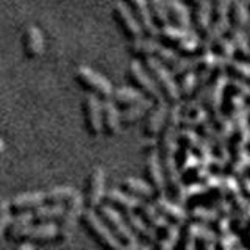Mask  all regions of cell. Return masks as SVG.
<instances>
[{
  "instance_id": "obj_48",
  "label": "cell",
  "mask_w": 250,
  "mask_h": 250,
  "mask_svg": "<svg viewBox=\"0 0 250 250\" xmlns=\"http://www.w3.org/2000/svg\"><path fill=\"white\" fill-rule=\"evenodd\" d=\"M209 2H213V0H209Z\"/></svg>"
},
{
  "instance_id": "obj_31",
  "label": "cell",
  "mask_w": 250,
  "mask_h": 250,
  "mask_svg": "<svg viewBox=\"0 0 250 250\" xmlns=\"http://www.w3.org/2000/svg\"><path fill=\"white\" fill-rule=\"evenodd\" d=\"M148 3V10H150L152 21L156 25V28H163L170 23L169 19V13L166 8V0H147Z\"/></svg>"
},
{
  "instance_id": "obj_37",
  "label": "cell",
  "mask_w": 250,
  "mask_h": 250,
  "mask_svg": "<svg viewBox=\"0 0 250 250\" xmlns=\"http://www.w3.org/2000/svg\"><path fill=\"white\" fill-rule=\"evenodd\" d=\"M208 50L211 53H214L216 57L222 58V60H227V61H230L233 58V55H234L233 45L229 41V38H219V39H216V41L208 47Z\"/></svg>"
},
{
  "instance_id": "obj_42",
  "label": "cell",
  "mask_w": 250,
  "mask_h": 250,
  "mask_svg": "<svg viewBox=\"0 0 250 250\" xmlns=\"http://www.w3.org/2000/svg\"><path fill=\"white\" fill-rule=\"evenodd\" d=\"M16 250H36L35 244H30V242H21V244L16 247Z\"/></svg>"
},
{
  "instance_id": "obj_7",
  "label": "cell",
  "mask_w": 250,
  "mask_h": 250,
  "mask_svg": "<svg viewBox=\"0 0 250 250\" xmlns=\"http://www.w3.org/2000/svg\"><path fill=\"white\" fill-rule=\"evenodd\" d=\"M105 170L102 167H94L88 178H86L84 191H83V203L84 209L96 211L105 200Z\"/></svg>"
},
{
  "instance_id": "obj_39",
  "label": "cell",
  "mask_w": 250,
  "mask_h": 250,
  "mask_svg": "<svg viewBox=\"0 0 250 250\" xmlns=\"http://www.w3.org/2000/svg\"><path fill=\"white\" fill-rule=\"evenodd\" d=\"M231 0H213L211 2V16L213 21H225L229 19Z\"/></svg>"
},
{
  "instance_id": "obj_16",
  "label": "cell",
  "mask_w": 250,
  "mask_h": 250,
  "mask_svg": "<svg viewBox=\"0 0 250 250\" xmlns=\"http://www.w3.org/2000/svg\"><path fill=\"white\" fill-rule=\"evenodd\" d=\"M44 36L42 31L39 30L35 25H28L25 30H23L22 35V49H23V55L28 60H36L44 53Z\"/></svg>"
},
{
  "instance_id": "obj_14",
  "label": "cell",
  "mask_w": 250,
  "mask_h": 250,
  "mask_svg": "<svg viewBox=\"0 0 250 250\" xmlns=\"http://www.w3.org/2000/svg\"><path fill=\"white\" fill-rule=\"evenodd\" d=\"M121 111L111 99L102 100V135L114 138L121 131Z\"/></svg>"
},
{
  "instance_id": "obj_29",
  "label": "cell",
  "mask_w": 250,
  "mask_h": 250,
  "mask_svg": "<svg viewBox=\"0 0 250 250\" xmlns=\"http://www.w3.org/2000/svg\"><path fill=\"white\" fill-rule=\"evenodd\" d=\"M195 8H194V27L197 30V35L200 36L203 31H205L209 23H211V2L209 0H197V2L194 3Z\"/></svg>"
},
{
  "instance_id": "obj_27",
  "label": "cell",
  "mask_w": 250,
  "mask_h": 250,
  "mask_svg": "<svg viewBox=\"0 0 250 250\" xmlns=\"http://www.w3.org/2000/svg\"><path fill=\"white\" fill-rule=\"evenodd\" d=\"M189 31L191 30H183V28H180V27H175V25H166V27H163L158 30V41L163 44V45H166V47H170V49H177L178 44L183 41V39L189 35Z\"/></svg>"
},
{
  "instance_id": "obj_12",
  "label": "cell",
  "mask_w": 250,
  "mask_h": 250,
  "mask_svg": "<svg viewBox=\"0 0 250 250\" xmlns=\"http://www.w3.org/2000/svg\"><path fill=\"white\" fill-rule=\"evenodd\" d=\"M122 2L130 8L133 16L138 19L141 28L144 31V36H147V38L158 36V28H156V25L152 21L147 0H122Z\"/></svg>"
},
{
  "instance_id": "obj_3",
  "label": "cell",
  "mask_w": 250,
  "mask_h": 250,
  "mask_svg": "<svg viewBox=\"0 0 250 250\" xmlns=\"http://www.w3.org/2000/svg\"><path fill=\"white\" fill-rule=\"evenodd\" d=\"M80 221L86 231L91 234V238L104 250H117L121 247L119 241L113 236V233L109 231L106 224L102 221L100 216L94 209H83Z\"/></svg>"
},
{
  "instance_id": "obj_41",
  "label": "cell",
  "mask_w": 250,
  "mask_h": 250,
  "mask_svg": "<svg viewBox=\"0 0 250 250\" xmlns=\"http://www.w3.org/2000/svg\"><path fill=\"white\" fill-rule=\"evenodd\" d=\"M191 219L192 221H200V222H205V221H209L211 219V213L207 209H200V208H195L191 211Z\"/></svg>"
},
{
  "instance_id": "obj_43",
  "label": "cell",
  "mask_w": 250,
  "mask_h": 250,
  "mask_svg": "<svg viewBox=\"0 0 250 250\" xmlns=\"http://www.w3.org/2000/svg\"><path fill=\"white\" fill-rule=\"evenodd\" d=\"M117 250H139V244H128V246H121Z\"/></svg>"
},
{
  "instance_id": "obj_17",
  "label": "cell",
  "mask_w": 250,
  "mask_h": 250,
  "mask_svg": "<svg viewBox=\"0 0 250 250\" xmlns=\"http://www.w3.org/2000/svg\"><path fill=\"white\" fill-rule=\"evenodd\" d=\"M57 241V224H31L23 231L21 242H30V244H42V242ZM19 242V244H21Z\"/></svg>"
},
{
  "instance_id": "obj_5",
  "label": "cell",
  "mask_w": 250,
  "mask_h": 250,
  "mask_svg": "<svg viewBox=\"0 0 250 250\" xmlns=\"http://www.w3.org/2000/svg\"><path fill=\"white\" fill-rule=\"evenodd\" d=\"M83 209H84L83 197L78 192L64 203V211H62V214L57 224V241L66 242L72 236L75 227L82 217Z\"/></svg>"
},
{
  "instance_id": "obj_21",
  "label": "cell",
  "mask_w": 250,
  "mask_h": 250,
  "mask_svg": "<svg viewBox=\"0 0 250 250\" xmlns=\"http://www.w3.org/2000/svg\"><path fill=\"white\" fill-rule=\"evenodd\" d=\"M160 41L156 38H138L135 41H130L128 44V52L130 55H133L135 58H141V60H147L155 57L156 50L160 47Z\"/></svg>"
},
{
  "instance_id": "obj_22",
  "label": "cell",
  "mask_w": 250,
  "mask_h": 250,
  "mask_svg": "<svg viewBox=\"0 0 250 250\" xmlns=\"http://www.w3.org/2000/svg\"><path fill=\"white\" fill-rule=\"evenodd\" d=\"M121 189L124 192H127L133 197H136L139 200H148V199H155V192L150 188L147 182L141 178H135V177H127L122 180L121 183Z\"/></svg>"
},
{
  "instance_id": "obj_28",
  "label": "cell",
  "mask_w": 250,
  "mask_h": 250,
  "mask_svg": "<svg viewBox=\"0 0 250 250\" xmlns=\"http://www.w3.org/2000/svg\"><path fill=\"white\" fill-rule=\"evenodd\" d=\"M143 99H146L143 94L139 91H136L135 88H131V86H122V88H117L113 91V96H111V100L114 102V105L117 108H128L131 105L138 104Z\"/></svg>"
},
{
  "instance_id": "obj_6",
  "label": "cell",
  "mask_w": 250,
  "mask_h": 250,
  "mask_svg": "<svg viewBox=\"0 0 250 250\" xmlns=\"http://www.w3.org/2000/svg\"><path fill=\"white\" fill-rule=\"evenodd\" d=\"M127 77L131 83V88L139 91L146 99L155 102V104L160 100H164L160 89H158V86H156L153 82V78L148 75L146 67L141 64L138 60H133L130 62L128 70H127Z\"/></svg>"
},
{
  "instance_id": "obj_46",
  "label": "cell",
  "mask_w": 250,
  "mask_h": 250,
  "mask_svg": "<svg viewBox=\"0 0 250 250\" xmlns=\"http://www.w3.org/2000/svg\"><path fill=\"white\" fill-rule=\"evenodd\" d=\"M139 250H152V249L148 247V246H146V244H144V246H139Z\"/></svg>"
},
{
  "instance_id": "obj_24",
  "label": "cell",
  "mask_w": 250,
  "mask_h": 250,
  "mask_svg": "<svg viewBox=\"0 0 250 250\" xmlns=\"http://www.w3.org/2000/svg\"><path fill=\"white\" fill-rule=\"evenodd\" d=\"M153 104L155 102H152V100L143 99L141 102H138V104L125 108L124 111H121V125L122 127H128V125H133L138 121L144 119L147 113L150 111V108L153 106Z\"/></svg>"
},
{
  "instance_id": "obj_32",
  "label": "cell",
  "mask_w": 250,
  "mask_h": 250,
  "mask_svg": "<svg viewBox=\"0 0 250 250\" xmlns=\"http://www.w3.org/2000/svg\"><path fill=\"white\" fill-rule=\"evenodd\" d=\"M229 21L233 28H242L249 21V11L244 5V0H231Z\"/></svg>"
},
{
  "instance_id": "obj_45",
  "label": "cell",
  "mask_w": 250,
  "mask_h": 250,
  "mask_svg": "<svg viewBox=\"0 0 250 250\" xmlns=\"http://www.w3.org/2000/svg\"><path fill=\"white\" fill-rule=\"evenodd\" d=\"M244 5H246V8H247V11L250 13V0H244Z\"/></svg>"
},
{
  "instance_id": "obj_25",
  "label": "cell",
  "mask_w": 250,
  "mask_h": 250,
  "mask_svg": "<svg viewBox=\"0 0 250 250\" xmlns=\"http://www.w3.org/2000/svg\"><path fill=\"white\" fill-rule=\"evenodd\" d=\"M62 211H64V205H61V203H57V205L38 207L33 211H30L31 222L33 224H55V221H60Z\"/></svg>"
},
{
  "instance_id": "obj_15",
  "label": "cell",
  "mask_w": 250,
  "mask_h": 250,
  "mask_svg": "<svg viewBox=\"0 0 250 250\" xmlns=\"http://www.w3.org/2000/svg\"><path fill=\"white\" fill-rule=\"evenodd\" d=\"M153 207L156 208V211L166 219L167 222L183 227L188 221V213L178 205V203L169 200L167 197H155L153 199Z\"/></svg>"
},
{
  "instance_id": "obj_20",
  "label": "cell",
  "mask_w": 250,
  "mask_h": 250,
  "mask_svg": "<svg viewBox=\"0 0 250 250\" xmlns=\"http://www.w3.org/2000/svg\"><path fill=\"white\" fill-rule=\"evenodd\" d=\"M122 216L125 219V222H127V225L130 227V230L133 231V234L136 236V239L139 238L141 241H144L146 246L147 244H153V242L156 241V233L135 213V211L124 213Z\"/></svg>"
},
{
  "instance_id": "obj_9",
  "label": "cell",
  "mask_w": 250,
  "mask_h": 250,
  "mask_svg": "<svg viewBox=\"0 0 250 250\" xmlns=\"http://www.w3.org/2000/svg\"><path fill=\"white\" fill-rule=\"evenodd\" d=\"M83 122L88 135L97 138L102 135V100L92 94H88L82 104Z\"/></svg>"
},
{
  "instance_id": "obj_13",
  "label": "cell",
  "mask_w": 250,
  "mask_h": 250,
  "mask_svg": "<svg viewBox=\"0 0 250 250\" xmlns=\"http://www.w3.org/2000/svg\"><path fill=\"white\" fill-rule=\"evenodd\" d=\"M47 205L45 200V191H35V192H25L21 195H16L14 199L8 200V207H10L11 214H22L30 213L38 207Z\"/></svg>"
},
{
  "instance_id": "obj_2",
  "label": "cell",
  "mask_w": 250,
  "mask_h": 250,
  "mask_svg": "<svg viewBox=\"0 0 250 250\" xmlns=\"http://www.w3.org/2000/svg\"><path fill=\"white\" fill-rule=\"evenodd\" d=\"M74 77L78 86L83 88L88 94H92V96H96L102 100L111 99L114 91L113 84L106 77H104L97 70H94L88 66H80L75 69Z\"/></svg>"
},
{
  "instance_id": "obj_30",
  "label": "cell",
  "mask_w": 250,
  "mask_h": 250,
  "mask_svg": "<svg viewBox=\"0 0 250 250\" xmlns=\"http://www.w3.org/2000/svg\"><path fill=\"white\" fill-rule=\"evenodd\" d=\"M229 33V41L233 45L234 55H238L241 60H249L250 58V42L247 36L244 35V31L239 28H233L230 27V30L227 31Z\"/></svg>"
},
{
  "instance_id": "obj_44",
  "label": "cell",
  "mask_w": 250,
  "mask_h": 250,
  "mask_svg": "<svg viewBox=\"0 0 250 250\" xmlns=\"http://www.w3.org/2000/svg\"><path fill=\"white\" fill-rule=\"evenodd\" d=\"M5 152V141L0 138V155H2Z\"/></svg>"
},
{
  "instance_id": "obj_33",
  "label": "cell",
  "mask_w": 250,
  "mask_h": 250,
  "mask_svg": "<svg viewBox=\"0 0 250 250\" xmlns=\"http://www.w3.org/2000/svg\"><path fill=\"white\" fill-rule=\"evenodd\" d=\"M195 238H197V225L185 224L180 229V238L177 242V250H195Z\"/></svg>"
},
{
  "instance_id": "obj_4",
  "label": "cell",
  "mask_w": 250,
  "mask_h": 250,
  "mask_svg": "<svg viewBox=\"0 0 250 250\" xmlns=\"http://www.w3.org/2000/svg\"><path fill=\"white\" fill-rule=\"evenodd\" d=\"M97 214L100 216V219L106 224V227L109 229V231L113 233V236L119 241L121 246H128V244H136L138 239L133 234V231L130 230V227L125 222L124 216L116 211L114 208L108 207L106 203H102V205L97 208Z\"/></svg>"
},
{
  "instance_id": "obj_35",
  "label": "cell",
  "mask_w": 250,
  "mask_h": 250,
  "mask_svg": "<svg viewBox=\"0 0 250 250\" xmlns=\"http://www.w3.org/2000/svg\"><path fill=\"white\" fill-rule=\"evenodd\" d=\"M195 69H197V55H191V57H180L169 70L174 78H182L186 74L195 72Z\"/></svg>"
},
{
  "instance_id": "obj_1",
  "label": "cell",
  "mask_w": 250,
  "mask_h": 250,
  "mask_svg": "<svg viewBox=\"0 0 250 250\" xmlns=\"http://www.w3.org/2000/svg\"><path fill=\"white\" fill-rule=\"evenodd\" d=\"M143 66L146 67L148 75L153 78L155 84L158 86L163 99L166 100L169 105L180 104V94H178L177 80L172 77L170 70L166 66H163L161 62L156 58H153V57L144 60Z\"/></svg>"
},
{
  "instance_id": "obj_10",
  "label": "cell",
  "mask_w": 250,
  "mask_h": 250,
  "mask_svg": "<svg viewBox=\"0 0 250 250\" xmlns=\"http://www.w3.org/2000/svg\"><path fill=\"white\" fill-rule=\"evenodd\" d=\"M169 104L166 100H160L153 104L150 108V111L146 116V122H144V128L143 133L147 139H156L160 136V133L164 127V122H166V117L169 113Z\"/></svg>"
},
{
  "instance_id": "obj_47",
  "label": "cell",
  "mask_w": 250,
  "mask_h": 250,
  "mask_svg": "<svg viewBox=\"0 0 250 250\" xmlns=\"http://www.w3.org/2000/svg\"><path fill=\"white\" fill-rule=\"evenodd\" d=\"M188 2H192V3H195V2H197V0H188Z\"/></svg>"
},
{
  "instance_id": "obj_40",
  "label": "cell",
  "mask_w": 250,
  "mask_h": 250,
  "mask_svg": "<svg viewBox=\"0 0 250 250\" xmlns=\"http://www.w3.org/2000/svg\"><path fill=\"white\" fill-rule=\"evenodd\" d=\"M11 211L10 207H8V200H2L0 202V242L5 239V233L8 229V224L11 221Z\"/></svg>"
},
{
  "instance_id": "obj_11",
  "label": "cell",
  "mask_w": 250,
  "mask_h": 250,
  "mask_svg": "<svg viewBox=\"0 0 250 250\" xmlns=\"http://www.w3.org/2000/svg\"><path fill=\"white\" fill-rule=\"evenodd\" d=\"M144 175H146V182L150 185V188L155 192V197H163L164 192H166V183H164V174H163L158 152L147 155Z\"/></svg>"
},
{
  "instance_id": "obj_18",
  "label": "cell",
  "mask_w": 250,
  "mask_h": 250,
  "mask_svg": "<svg viewBox=\"0 0 250 250\" xmlns=\"http://www.w3.org/2000/svg\"><path fill=\"white\" fill-rule=\"evenodd\" d=\"M105 202L108 207H111L116 211H119L121 214H124L130 213V211H136L143 200L133 197V195L121 189H109L108 192H105Z\"/></svg>"
},
{
  "instance_id": "obj_38",
  "label": "cell",
  "mask_w": 250,
  "mask_h": 250,
  "mask_svg": "<svg viewBox=\"0 0 250 250\" xmlns=\"http://www.w3.org/2000/svg\"><path fill=\"white\" fill-rule=\"evenodd\" d=\"M153 58L158 60L163 66H166L167 69H170V67L174 66L175 62L178 61L180 55H178L174 49H170V47H166V45L160 44L158 50H156V53H155V57H153Z\"/></svg>"
},
{
  "instance_id": "obj_8",
  "label": "cell",
  "mask_w": 250,
  "mask_h": 250,
  "mask_svg": "<svg viewBox=\"0 0 250 250\" xmlns=\"http://www.w3.org/2000/svg\"><path fill=\"white\" fill-rule=\"evenodd\" d=\"M113 16H114L117 27H119V30L128 41H135V39L144 36V31L141 28L138 19L133 16L130 8L125 5L122 0H117L113 5Z\"/></svg>"
},
{
  "instance_id": "obj_34",
  "label": "cell",
  "mask_w": 250,
  "mask_h": 250,
  "mask_svg": "<svg viewBox=\"0 0 250 250\" xmlns=\"http://www.w3.org/2000/svg\"><path fill=\"white\" fill-rule=\"evenodd\" d=\"M224 74H229L233 80H239V82H247L250 80V64L244 61H236V60H230L225 64Z\"/></svg>"
},
{
  "instance_id": "obj_26",
  "label": "cell",
  "mask_w": 250,
  "mask_h": 250,
  "mask_svg": "<svg viewBox=\"0 0 250 250\" xmlns=\"http://www.w3.org/2000/svg\"><path fill=\"white\" fill-rule=\"evenodd\" d=\"M33 224L31 222V216L30 213H22V214H16L11 217L10 224H8V229L5 233V239L10 242H21L22 234L25 231L28 227Z\"/></svg>"
},
{
  "instance_id": "obj_36",
  "label": "cell",
  "mask_w": 250,
  "mask_h": 250,
  "mask_svg": "<svg viewBox=\"0 0 250 250\" xmlns=\"http://www.w3.org/2000/svg\"><path fill=\"white\" fill-rule=\"evenodd\" d=\"M178 86V94L180 100L182 99H191L194 96L195 89H197V75L195 72H189L180 78V82L177 83Z\"/></svg>"
},
{
  "instance_id": "obj_23",
  "label": "cell",
  "mask_w": 250,
  "mask_h": 250,
  "mask_svg": "<svg viewBox=\"0 0 250 250\" xmlns=\"http://www.w3.org/2000/svg\"><path fill=\"white\" fill-rule=\"evenodd\" d=\"M166 8L169 19H172L175 27L191 30V13L182 0H166Z\"/></svg>"
},
{
  "instance_id": "obj_19",
  "label": "cell",
  "mask_w": 250,
  "mask_h": 250,
  "mask_svg": "<svg viewBox=\"0 0 250 250\" xmlns=\"http://www.w3.org/2000/svg\"><path fill=\"white\" fill-rule=\"evenodd\" d=\"M135 213L143 219V221L150 227V229L156 233V238L160 236L161 233L166 231L169 227H170V222H167L166 219H164L156 208L152 205V203H147V202H141L139 208L135 211Z\"/></svg>"
}]
</instances>
